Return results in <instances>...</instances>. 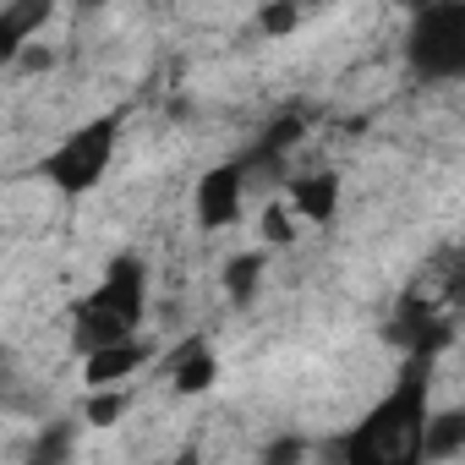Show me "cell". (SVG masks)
I'll return each mask as SVG.
<instances>
[{
	"instance_id": "1",
	"label": "cell",
	"mask_w": 465,
	"mask_h": 465,
	"mask_svg": "<svg viewBox=\"0 0 465 465\" xmlns=\"http://www.w3.org/2000/svg\"><path fill=\"white\" fill-rule=\"evenodd\" d=\"M427 383L405 378L394 394H383L345 438V465H427L421 438H427Z\"/></svg>"
},
{
	"instance_id": "2",
	"label": "cell",
	"mask_w": 465,
	"mask_h": 465,
	"mask_svg": "<svg viewBox=\"0 0 465 465\" xmlns=\"http://www.w3.org/2000/svg\"><path fill=\"white\" fill-rule=\"evenodd\" d=\"M143 307H148V269L137 258H115L110 274L77 307V351L94 356V351L121 345V340H137Z\"/></svg>"
},
{
	"instance_id": "3",
	"label": "cell",
	"mask_w": 465,
	"mask_h": 465,
	"mask_svg": "<svg viewBox=\"0 0 465 465\" xmlns=\"http://www.w3.org/2000/svg\"><path fill=\"white\" fill-rule=\"evenodd\" d=\"M115 137H121V121L115 115H99V121H88V126H77L50 159H45V175L61 186V192H94L99 181H104V170H110V159H115Z\"/></svg>"
},
{
	"instance_id": "4",
	"label": "cell",
	"mask_w": 465,
	"mask_h": 465,
	"mask_svg": "<svg viewBox=\"0 0 465 465\" xmlns=\"http://www.w3.org/2000/svg\"><path fill=\"white\" fill-rule=\"evenodd\" d=\"M411 55L427 77H454L465 66V6H427L416 17Z\"/></svg>"
},
{
	"instance_id": "5",
	"label": "cell",
	"mask_w": 465,
	"mask_h": 465,
	"mask_svg": "<svg viewBox=\"0 0 465 465\" xmlns=\"http://www.w3.org/2000/svg\"><path fill=\"white\" fill-rule=\"evenodd\" d=\"M242 192H247V164H219L197 181V219L208 230H224L242 219Z\"/></svg>"
},
{
	"instance_id": "6",
	"label": "cell",
	"mask_w": 465,
	"mask_h": 465,
	"mask_svg": "<svg viewBox=\"0 0 465 465\" xmlns=\"http://www.w3.org/2000/svg\"><path fill=\"white\" fill-rule=\"evenodd\" d=\"M143 361H148V345H143V340H121V345H110V351H94V356H88V383H94V389L126 383Z\"/></svg>"
},
{
	"instance_id": "7",
	"label": "cell",
	"mask_w": 465,
	"mask_h": 465,
	"mask_svg": "<svg viewBox=\"0 0 465 465\" xmlns=\"http://www.w3.org/2000/svg\"><path fill=\"white\" fill-rule=\"evenodd\" d=\"M213 351L208 345H181L175 351V361H170V383H175V394H203L208 383H213Z\"/></svg>"
},
{
	"instance_id": "8",
	"label": "cell",
	"mask_w": 465,
	"mask_h": 465,
	"mask_svg": "<svg viewBox=\"0 0 465 465\" xmlns=\"http://www.w3.org/2000/svg\"><path fill=\"white\" fill-rule=\"evenodd\" d=\"M45 17H50V6H28V0H17V6L0 12V61L17 55V50L45 28Z\"/></svg>"
},
{
	"instance_id": "9",
	"label": "cell",
	"mask_w": 465,
	"mask_h": 465,
	"mask_svg": "<svg viewBox=\"0 0 465 465\" xmlns=\"http://www.w3.org/2000/svg\"><path fill=\"white\" fill-rule=\"evenodd\" d=\"M334 197H340L334 175H296L291 181V208L302 219H329L334 213Z\"/></svg>"
},
{
	"instance_id": "10",
	"label": "cell",
	"mask_w": 465,
	"mask_h": 465,
	"mask_svg": "<svg viewBox=\"0 0 465 465\" xmlns=\"http://www.w3.org/2000/svg\"><path fill=\"white\" fill-rule=\"evenodd\" d=\"M460 438H465V411H460V405L432 411V416H427V438H421L427 465H432V460H449V454L460 449Z\"/></svg>"
},
{
	"instance_id": "11",
	"label": "cell",
	"mask_w": 465,
	"mask_h": 465,
	"mask_svg": "<svg viewBox=\"0 0 465 465\" xmlns=\"http://www.w3.org/2000/svg\"><path fill=\"white\" fill-rule=\"evenodd\" d=\"M258 280H263V252L230 258V269H224V291H230V302H247V296L258 291Z\"/></svg>"
},
{
	"instance_id": "12",
	"label": "cell",
	"mask_w": 465,
	"mask_h": 465,
	"mask_svg": "<svg viewBox=\"0 0 465 465\" xmlns=\"http://www.w3.org/2000/svg\"><path fill=\"white\" fill-rule=\"evenodd\" d=\"M72 460V432L66 427H50L34 449H28V465H66Z\"/></svg>"
},
{
	"instance_id": "13",
	"label": "cell",
	"mask_w": 465,
	"mask_h": 465,
	"mask_svg": "<svg viewBox=\"0 0 465 465\" xmlns=\"http://www.w3.org/2000/svg\"><path fill=\"white\" fill-rule=\"evenodd\" d=\"M126 405H132L126 394H110V389H104L99 400H88V421H94V427H110L115 416H126Z\"/></svg>"
},
{
	"instance_id": "14",
	"label": "cell",
	"mask_w": 465,
	"mask_h": 465,
	"mask_svg": "<svg viewBox=\"0 0 465 465\" xmlns=\"http://www.w3.org/2000/svg\"><path fill=\"white\" fill-rule=\"evenodd\" d=\"M302 454H307V443H302V438H274V443L263 449V460H258V465H302Z\"/></svg>"
},
{
	"instance_id": "15",
	"label": "cell",
	"mask_w": 465,
	"mask_h": 465,
	"mask_svg": "<svg viewBox=\"0 0 465 465\" xmlns=\"http://www.w3.org/2000/svg\"><path fill=\"white\" fill-rule=\"evenodd\" d=\"M263 28H274V34L296 28V6H274V12H263Z\"/></svg>"
},
{
	"instance_id": "16",
	"label": "cell",
	"mask_w": 465,
	"mask_h": 465,
	"mask_svg": "<svg viewBox=\"0 0 465 465\" xmlns=\"http://www.w3.org/2000/svg\"><path fill=\"white\" fill-rule=\"evenodd\" d=\"M269 236H274V242H291V224H285V208H269Z\"/></svg>"
},
{
	"instance_id": "17",
	"label": "cell",
	"mask_w": 465,
	"mask_h": 465,
	"mask_svg": "<svg viewBox=\"0 0 465 465\" xmlns=\"http://www.w3.org/2000/svg\"><path fill=\"white\" fill-rule=\"evenodd\" d=\"M170 465H203V449H181V454H175Z\"/></svg>"
}]
</instances>
